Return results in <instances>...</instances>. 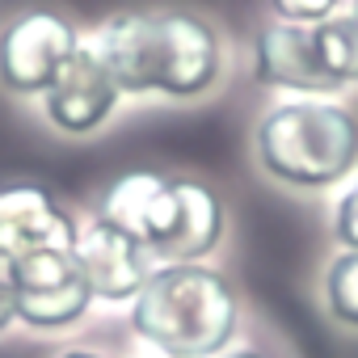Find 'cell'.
<instances>
[{"label": "cell", "mask_w": 358, "mask_h": 358, "mask_svg": "<svg viewBox=\"0 0 358 358\" xmlns=\"http://www.w3.org/2000/svg\"><path fill=\"white\" fill-rule=\"evenodd\" d=\"M47 101V118L68 131V135H89L97 131L110 114H114V101H118V85L114 76L106 72V64L97 59L93 47H76V55L59 68V76L51 80V89L43 93Z\"/></svg>", "instance_id": "6"}, {"label": "cell", "mask_w": 358, "mask_h": 358, "mask_svg": "<svg viewBox=\"0 0 358 358\" xmlns=\"http://www.w3.org/2000/svg\"><path fill=\"white\" fill-rule=\"evenodd\" d=\"M80 38L59 13H26L0 34V80L13 93H47Z\"/></svg>", "instance_id": "5"}, {"label": "cell", "mask_w": 358, "mask_h": 358, "mask_svg": "<svg viewBox=\"0 0 358 358\" xmlns=\"http://www.w3.org/2000/svg\"><path fill=\"white\" fill-rule=\"evenodd\" d=\"M324 295H329V312L358 329V249H345L341 257L329 262V274H324Z\"/></svg>", "instance_id": "13"}, {"label": "cell", "mask_w": 358, "mask_h": 358, "mask_svg": "<svg viewBox=\"0 0 358 358\" xmlns=\"http://www.w3.org/2000/svg\"><path fill=\"white\" fill-rule=\"evenodd\" d=\"M131 324L169 358H211L236 333V295L224 274L199 262L164 266L135 295Z\"/></svg>", "instance_id": "2"}, {"label": "cell", "mask_w": 358, "mask_h": 358, "mask_svg": "<svg viewBox=\"0 0 358 358\" xmlns=\"http://www.w3.org/2000/svg\"><path fill=\"white\" fill-rule=\"evenodd\" d=\"M9 278H13V295H17V320H26L30 329L76 324L93 303V287H89L76 253L64 245H47V249L17 257L9 266Z\"/></svg>", "instance_id": "4"}, {"label": "cell", "mask_w": 358, "mask_h": 358, "mask_svg": "<svg viewBox=\"0 0 358 358\" xmlns=\"http://www.w3.org/2000/svg\"><path fill=\"white\" fill-rule=\"evenodd\" d=\"M59 358H106V354H89V350H68V354H59Z\"/></svg>", "instance_id": "17"}, {"label": "cell", "mask_w": 358, "mask_h": 358, "mask_svg": "<svg viewBox=\"0 0 358 358\" xmlns=\"http://www.w3.org/2000/svg\"><path fill=\"white\" fill-rule=\"evenodd\" d=\"M278 22H291V26H320L337 13L341 0H270Z\"/></svg>", "instance_id": "14"}, {"label": "cell", "mask_w": 358, "mask_h": 358, "mask_svg": "<svg viewBox=\"0 0 358 358\" xmlns=\"http://www.w3.org/2000/svg\"><path fill=\"white\" fill-rule=\"evenodd\" d=\"M220 232H224V207H220V199L207 186H199V182H177V224H173L169 241L152 257H160L164 266L203 262L220 245Z\"/></svg>", "instance_id": "11"}, {"label": "cell", "mask_w": 358, "mask_h": 358, "mask_svg": "<svg viewBox=\"0 0 358 358\" xmlns=\"http://www.w3.org/2000/svg\"><path fill=\"white\" fill-rule=\"evenodd\" d=\"M97 220L122 228L148 253H156L177 224V182L160 173H127L110 186Z\"/></svg>", "instance_id": "10"}, {"label": "cell", "mask_w": 358, "mask_h": 358, "mask_svg": "<svg viewBox=\"0 0 358 358\" xmlns=\"http://www.w3.org/2000/svg\"><path fill=\"white\" fill-rule=\"evenodd\" d=\"M76 220L43 190V186H5L0 190V266L47 249V245H76Z\"/></svg>", "instance_id": "8"}, {"label": "cell", "mask_w": 358, "mask_h": 358, "mask_svg": "<svg viewBox=\"0 0 358 358\" xmlns=\"http://www.w3.org/2000/svg\"><path fill=\"white\" fill-rule=\"evenodd\" d=\"M72 253H76V262H80L89 287H93V299H97V295H101V299H114V303L135 299V295L143 291V282L152 278V266H148L152 253H148L135 236H127L122 228H114V224H106V220H93V224L76 236Z\"/></svg>", "instance_id": "7"}, {"label": "cell", "mask_w": 358, "mask_h": 358, "mask_svg": "<svg viewBox=\"0 0 358 358\" xmlns=\"http://www.w3.org/2000/svg\"><path fill=\"white\" fill-rule=\"evenodd\" d=\"M257 156L278 182L324 190L358 160V118L337 101H287L262 118Z\"/></svg>", "instance_id": "3"}, {"label": "cell", "mask_w": 358, "mask_h": 358, "mask_svg": "<svg viewBox=\"0 0 358 358\" xmlns=\"http://www.w3.org/2000/svg\"><path fill=\"white\" fill-rule=\"evenodd\" d=\"M224 358H262V354H253V350H236V354H224Z\"/></svg>", "instance_id": "18"}, {"label": "cell", "mask_w": 358, "mask_h": 358, "mask_svg": "<svg viewBox=\"0 0 358 358\" xmlns=\"http://www.w3.org/2000/svg\"><path fill=\"white\" fill-rule=\"evenodd\" d=\"M257 80L291 93H337V76L320 55L316 26L274 22L257 34Z\"/></svg>", "instance_id": "9"}, {"label": "cell", "mask_w": 358, "mask_h": 358, "mask_svg": "<svg viewBox=\"0 0 358 358\" xmlns=\"http://www.w3.org/2000/svg\"><path fill=\"white\" fill-rule=\"evenodd\" d=\"M316 38H320V55H324L329 72L337 76V85L358 80V9L333 13L329 22H320Z\"/></svg>", "instance_id": "12"}, {"label": "cell", "mask_w": 358, "mask_h": 358, "mask_svg": "<svg viewBox=\"0 0 358 358\" xmlns=\"http://www.w3.org/2000/svg\"><path fill=\"white\" fill-rule=\"evenodd\" d=\"M333 232L345 249H358V182L341 194L337 203V215H333Z\"/></svg>", "instance_id": "15"}, {"label": "cell", "mask_w": 358, "mask_h": 358, "mask_svg": "<svg viewBox=\"0 0 358 358\" xmlns=\"http://www.w3.org/2000/svg\"><path fill=\"white\" fill-rule=\"evenodd\" d=\"M118 93L199 97L220 76V43L190 13H118L93 38Z\"/></svg>", "instance_id": "1"}, {"label": "cell", "mask_w": 358, "mask_h": 358, "mask_svg": "<svg viewBox=\"0 0 358 358\" xmlns=\"http://www.w3.org/2000/svg\"><path fill=\"white\" fill-rule=\"evenodd\" d=\"M354 9H358V0H354Z\"/></svg>", "instance_id": "19"}, {"label": "cell", "mask_w": 358, "mask_h": 358, "mask_svg": "<svg viewBox=\"0 0 358 358\" xmlns=\"http://www.w3.org/2000/svg\"><path fill=\"white\" fill-rule=\"evenodd\" d=\"M17 320V295H13V278H9V266H0V333Z\"/></svg>", "instance_id": "16"}]
</instances>
